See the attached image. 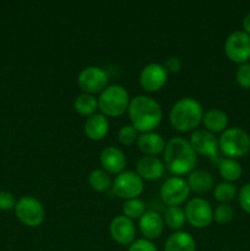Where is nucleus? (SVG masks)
<instances>
[{
	"instance_id": "1",
	"label": "nucleus",
	"mask_w": 250,
	"mask_h": 251,
	"mask_svg": "<svg viewBox=\"0 0 250 251\" xmlns=\"http://www.w3.org/2000/svg\"><path fill=\"white\" fill-rule=\"evenodd\" d=\"M129 117L131 125L141 132L153 131L162 120V108L154 98L139 95L129 103Z\"/></svg>"
},
{
	"instance_id": "2",
	"label": "nucleus",
	"mask_w": 250,
	"mask_h": 251,
	"mask_svg": "<svg viewBox=\"0 0 250 251\" xmlns=\"http://www.w3.org/2000/svg\"><path fill=\"white\" fill-rule=\"evenodd\" d=\"M164 163L175 176L191 173L198 163V154L188 140L173 137L164 147Z\"/></svg>"
},
{
	"instance_id": "3",
	"label": "nucleus",
	"mask_w": 250,
	"mask_h": 251,
	"mask_svg": "<svg viewBox=\"0 0 250 251\" xmlns=\"http://www.w3.org/2000/svg\"><path fill=\"white\" fill-rule=\"evenodd\" d=\"M202 105L193 97H183L178 100L169 113V120L174 129L183 132L198 126L202 120Z\"/></svg>"
},
{
	"instance_id": "4",
	"label": "nucleus",
	"mask_w": 250,
	"mask_h": 251,
	"mask_svg": "<svg viewBox=\"0 0 250 251\" xmlns=\"http://www.w3.org/2000/svg\"><path fill=\"white\" fill-rule=\"evenodd\" d=\"M129 93L122 85L107 86L98 97V107L105 117L122 115L129 108Z\"/></svg>"
},
{
	"instance_id": "5",
	"label": "nucleus",
	"mask_w": 250,
	"mask_h": 251,
	"mask_svg": "<svg viewBox=\"0 0 250 251\" xmlns=\"http://www.w3.org/2000/svg\"><path fill=\"white\" fill-rule=\"evenodd\" d=\"M221 151L228 158H237L247 154L250 150V136L245 130L240 127H228L218 140Z\"/></svg>"
},
{
	"instance_id": "6",
	"label": "nucleus",
	"mask_w": 250,
	"mask_h": 251,
	"mask_svg": "<svg viewBox=\"0 0 250 251\" xmlns=\"http://www.w3.org/2000/svg\"><path fill=\"white\" fill-rule=\"evenodd\" d=\"M15 212L17 218L29 227H37L46 218L44 206L33 196H24L20 199L15 206Z\"/></svg>"
},
{
	"instance_id": "7",
	"label": "nucleus",
	"mask_w": 250,
	"mask_h": 251,
	"mask_svg": "<svg viewBox=\"0 0 250 251\" xmlns=\"http://www.w3.org/2000/svg\"><path fill=\"white\" fill-rule=\"evenodd\" d=\"M225 55L238 64L247 63L250 58V36L242 29L228 34L225 42Z\"/></svg>"
},
{
	"instance_id": "8",
	"label": "nucleus",
	"mask_w": 250,
	"mask_h": 251,
	"mask_svg": "<svg viewBox=\"0 0 250 251\" xmlns=\"http://www.w3.org/2000/svg\"><path fill=\"white\" fill-rule=\"evenodd\" d=\"M113 191L122 199H135L144 190V180L134 171H123L113 181Z\"/></svg>"
},
{
	"instance_id": "9",
	"label": "nucleus",
	"mask_w": 250,
	"mask_h": 251,
	"mask_svg": "<svg viewBox=\"0 0 250 251\" xmlns=\"http://www.w3.org/2000/svg\"><path fill=\"white\" fill-rule=\"evenodd\" d=\"M77 83L85 93L102 92L108 83V74L104 69L96 65L83 68L77 76Z\"/></svg>"
},
{
	"instance_id": "10",
	"label": "nucleus",
	"mask_w": 250,
	"mask_h": 251,
	"mask_svg": "<svg viewBox=\"0 0 250 251\" xmlns=\"http://www.w3.org/2000/svg\"><path fill=\"white\" fill-rule=\"evenodd\" d=\"M161 198L168 206H178L188 199L190 186L180 176H169L161 186Z\"/></svg>"
},
{
	"instance_id": "11",
	"label": "nucleus",
	"mask_w": 250,
	"mask_h": 251,
	"mask_svg": "<svg viewBox=\"0 0 250 251\" xmlns=\"http://www.w3.org/2000/svg\"><path fill=\"white\" fill-rule=\"evenodd\" d=\"M185 218L196 228L207 227L213 220V210L210 202L202 198H194L186 203Z\"/></svg>"
},
{
	"instance_id": "12",
	"label": "nucleus",
	"mask_w": 250,
	"mask_h": 251,
	"mask_svg": "<svg viewBox=\"0 0 250 251\" xmlns=\"http://www.w3.org/2000/svg\"><path fill=\"white\" fill-rule=\"evenodd\" d=\"M189 142H190L191 147H193L196 153L205 154V156L211 157L212 159L215 157H218L220 145H218V140L213 132L203 129L195 130L191 134Z\"/></svg>"
},
{
	"instance_id": "13",
	"label": "nucleus",
	"mask_w": 250,
	"mask_h": 251,
	"mask_svg": "<svg viewBox=\"0 0 250 251\" xmlns=\"http://www.w3.org/2000/svg\"><path fill=\"white\" fill-rule=\"evenodd\" d=\"M168 73L159 63H150L140 73V83L146 91H158L163 87Z\"/></svg>"
},
{
	"instance_id": "14",
	"label": "nucleus",
	"mask_w": 250,
	"mask_h": 251,
	"mask_svg": "<svg viewBox=\"0 0 250 251\" xmlns=\"http://www.w3.org/2000/svg\"><path fill=\"white\" fill-rule=\"evenodd\" d=\"M109 230L113 239L122 245L131 244L136 237V228L134 222L124 215L113 218Z\"/></svg>"
},
{
	"instance_id": "15",
	"label": "nucleus",
	"mask_w": 250,
	"mask_h": 251,
	"mask_svg": "<svg viewBox=\"0 0 250 251\" xmlns=\"http://www.w3.org/2000/svg\"><path fill=\"white\" fill-rule=\"evenodd\" d=\"M100 164L107 173H122L126 166L124 152L115 146H108L100 152Z\"/></svg>"
},
{
	"instance_id": "16",
	"label": "nucleus",
	"mask_w": 250,
	"mask_h": 251,
	"mask_svg": "<svg viewBox=\"0 0 250 251\" xmlns=\"http://www.w3.org/2000/svg\"><path fill=\"white\" fill-rule=\"evenodd\" d=\"M136 173L146 180H154L163 176L164 163L156 156H146L137 161Z\"/></svg>"
},
{
	"instance_id": "17",
	"label": "nucleus",
	"mask_w": 250,
	"mask_h": 251,
	"mask_svg": "<svg viewBox=\"0 0 250 251\" xmlns=\"http://www.w3.org/2000/svg\"><path fill=\"white\" fill-rule=\"evenodd\" d=\"M163 218L156 211H146L140 217V229L146 239H156L163 232Z\"/></svg>"
},
{
	"instance_id": "18",
	"label": "nucleus",
	"mask_w": 250,
	"mask_h": 251,
	"mask_svg": "<svg viewBox=\"0 0 250 251\" xmlns=\"http://www.w3.org/2000/svg\"><path fill=\"white\" fill-rule=\"evenodd\" d=\"M83 130L91 140H102L109 130L108 118L102 113H95L86 119Z\"/></svg>"
},
{
	"instance_id": "19",
	"label": "nucleus",
	"mask_w": 250,
	"mask_h": 251,
	"mask_svg": "<svg viewBox=\"0 0 250 251\" xmlns=\"http://www.w3.org/2000/svg\"><path fill=\"white\" fill-rule=\"evenodd\" d=\"M137 146L139 149L144 152L146 156H157L164 151V139L154 131L142 132L139 137H137Z\"/></svg>"
},
{
	"instance_id": "20",
	"label": "nucleus",
	"mask_w": 250,
	"mask_h": 251,
	"mask_svg": "<svg viewBox=\"0 0 250 251\" xmlns=\"http://www.w3.org/2000/svg\"><path fill=\"white\" fill-rule=\"evenodd\" d=\"M196 243L193 235L184 230L172 233L164 245V251H195Z\"/></svg>"
},
{
	"instance_id": "21",
	"label": "nucleus",
	"mask_w": 250,
	"mask_h": 251,
	"mask_svg": "<svg viewBox=\"0 0 250 251\" xmlns=\"http://www.w3.org/2000/svg\"><path fill=\"white\" fill-rule=\"evenodd\" d=\"M188 184L190 190L195 193H206L213 186V176L210 172L205 169H194L188 178Z\"/></svg>"
},
{
	"instance_id": "22",
	"label": "nucleus",
	"mask_w": 250,
	"mask_h": 251,
	"mask_svg": "<svg viewBox=\"0 0 250 251\" xmlns=\"http://www.w3.org/2000/svg\"><path fill=\"white\" fill-rule=\"evenodd\" d=\"M202 122L208 131L218 132L225 131L228 125V115L225 112L218 108H211L203 113Z\"/></svg>"
},
{
	"instance_id": "23",
	"label": "nucleus",
	"mask_w": 250,
	"mask_h": 251,
	"mask_svg": "<svg viewBox=\"0 0 250 251\" xmlns=\"http://www.w3.org/2000/svg\"><path fill=\"white\" fill-rule=\"evenodd\" d=\"M220 174L225 181H235L240 178L243 173L242 166L239 162L234 158H221L218 163Z\"/></svg>"
},
{
	"instance_id": "24",
	"label": "nucleus",
	"mask_w": 250,
	"mask_h": 251,
	"mask_svg": "<svg viewBox=\"0 0 250 251\" xmlns=\"http://www.w3.org/2000/svg\"><path fill=\"white\" fill-rule=\"evenodd\" d=\"M74 107L80 114L90 117V115L95 114L96 109L98 108V100L93 95L83 92L76 97Z\"/></svg>"
},
{
	"instance_id": "25",
	"label": "nucleus",
	"mask_w": 250,
	"mask_h": 251,
	"mask_svg": "<svg viewBox=\"0 0 250 251\" xmlns=\"http://www.w3.org/2000/svg\"><path fill=\"white\" fill-rule=\"evenodd\" d=\"M88 183L96 191H107L112 185V179L104 169H93L88 176Z\"/></svg>"
},
{
	"instance_id": "26",
	"label": "nucleus",
	"mask_w": 250,
	"mask_h": 251,
	"mask_svg": "<svg viewBox=\"0 0 250 251\" xmlns=\"http://www.w3.org/2000/svg\"><path fill=\"white\" fill-rule=\"evenodd\" d=\"M185 220V212L179 206H168L164 212V221L173 229H180Z\"/></svg>"
},
{
	"instance_id": "27",
	"label": "nucleus",
	"mask_w": 250,
	"mask_h": 251,
	"mask_svg": "<svg viewBox=\"0 0 250 251\" xmlns=\"http://www.w3.org/2000/svg\"><path fill=\"white\" fill-rule=\"evenodd\" d=\"M213 195L217 201L222 203H228L237 195V188L229 181H222L217 184L213 189Z\"/></svg>"
},
{
	"instance_id": "28",
	"label": "nucleus",
	"mask_w": 250,
	"mask_h": 251,
	"mask_svg": "<svg viewBox=\"0 0 250 251\" xmlns=\"http://www.w3.org/2000/svg\"><path fill=\"white\" fill-rule=\"evenodd\" d=\"M123 212H124V216H126L130 220L140 218L146 212V205L139 198L130 199V200L125 201L124 205H123Z\"/></svg>"
},
{
	"instance_id": "29",
	"label": "nucleus",
	"mask_w": 250,
	"mask_h": 251,
	"mask_svg": "<svg viewBox=\"0 0 250 251\" xmlns=\"http://www.w3.org/2000/svg\"><path fill=\"white\" fill-rule=\"evenodd\" d=\"M233 216H234V210L228 203H221L216 207L215 212H213V218L220 225L230 222L233 220Z\"/></svg>"
},
{
	"instance_id": "30",
	"label": "nucleus",
	"mask_w": 250,
	"mask_h": 251,
	"mask_svg": "<svg viewBox=\"0 0 250 251\" xmlns=\"http://www.w3.org/2000/svg\"><path fill=\"white\" fill-rule=\"evenodd\" d=\"M137 137H139L137 130L131 124L123 125L118 132V139L124 145H132L135 141H137Z\"/></svg>"
},
{
	"instance_id": "31",
	"label": "nucleus",
	"mask_w": 250,
	"mask_h": 251,
	"mask_svg": "<svg viewBox=\"0 0 250 251\" xmlns=\"http://www.w3.org/2000/svg\"><path fill=\"white\" fill-rule=\"evenodd\" d=\"M235 78L243 88H250V63L240 64L235 73Z\"/></svg>"
},
{
	"instance_id": "32",
	"label": "nucleus",
	"mask_w": 250,
	"mask_h": 251,
	"mask_svg": "<svg viewBox=\"0 0 250 251\" xmlns=\"http://www.w3.org/2000/svg\"><path fill=\"white\" fill-rule=\"evenodd\" d=\"M127 251H158L150 239H137L130 244Z\"/></svg>"
},
{
	"instance_id": "33",
	"label": "nucleus",
	"mask_w": 250,
	"mask_h": 251,
	"mask_svg": "<svg viewBox=\"0 0 250 251\" xmlns=\"http://www.w3.org/2000/svg\"><path fill=\"white\" fill-rule=\"evenodd\" d=\"M238 199H239V203L243 210L250 213V183L242 186L238 194Z\"/></svg>"
},
{
	"instance_id": "34",
	"label": "nucleus",
	"mask_w": 250,
	"mask_h": 251,
	"mask_svg": "<svg viewBox=\"0 0 250 251\" xmlns=\"http://www.w3.org/2000/svg\"><path fill=\"white\" fill-rule=\"evenodd\" d=\"M16 206V200L14 195L9 191H0V210L9 211L15 208Z\"/></svg>"
},
{
	"instance_id": "35",
	"label": "nucleus",
	"mask_w": 250,
	"mask_h": 251,
	"mask_svg": "<svg viewBox=\"0 0 250 251\" xmlns=\"http://www.w3.org/2000/svg\"><path fill=\"white\" fill-rule=\"evenodd\" d=\"M163 66L164 69H166L167 73L175 74L180 70L181 61L180 59L176 58V56H169V58L166 60V63H164Z\"/></svg>"
},
{
	"instance_id": "36",
	"label": "nucleus",
	"mask_w": 250,
	"mask_h": 251,
	"mask_svg": "<svg viewBox=\"0 0 250 251\" xmlns=\"http://www.w3.org/2000/svg\"><path fill=\"white\" fill-rule=\"evenodd\" d=\"M243 27H244V32H247L250 36V12L245 15V17L243 19Z\"/></svg>"
}]
</instances>
